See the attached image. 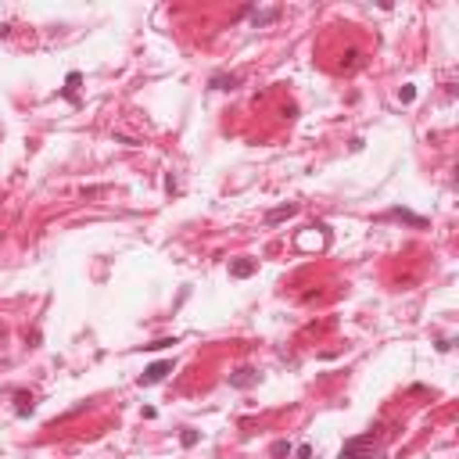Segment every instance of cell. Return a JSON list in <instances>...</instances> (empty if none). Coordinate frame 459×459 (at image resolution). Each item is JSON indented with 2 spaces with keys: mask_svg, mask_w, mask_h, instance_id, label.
<instances>
[{
  "mask_svg": "<svg viewBox=\"0 0 459 459\" xmlns=\"http://www.w3.org/2000/svg\"><path fill=\"white\" fill-rule=\"evenodd\" d=\"M373 434H362V438H348L341 445V459H373Z\"/></svg>",
  "mask_w": 459,
  "mask_h": 459,
  "instance_id": "6da1fadb",
  "label": "cell"
},
{
  "mask_svg": "<svg viewBox=\"0 0 459 459\" xmlns=\"http://www.w3.org/2000/svg\"><path fill=\"white\" fill-rule=\"evenodd\" d=\"M165 373H172V362H169V359H165V362H151L148 370L140 373V388H151V384L165 380Z\"/></svg>",
  "mask_w": 459,
  "mask_h": 459,
  "instance_id": "7a4b0ae2",
  "label": "cell"
},
{
  "mask_svg": "<svg viewBox=\"0 0 459 459\" xmlns=\"http://www.w3.org/2000/svg\"><path fill=\"white\" fill-rule=\"evenodd\" d=\"M255 380H259V373H255L251 366H241L237 373H230V388H251Z\"/></svg>",
  "mask_w": 459,
  "mask_h": 459,
  "instance_id": "3957f363",
  "label": "cell"
},
{
  "mask_svg": "<svg viewBox=\"0 0 459 459\" xmlns=\"http://www.w3.org/2000/svg\"><path fill=\"white\" fill-rule=\"evenodd\" d=\"M255 269H259V262H255V259H237V262H230V277H237V280L251 277Z\"/></svg>",
  "mask_w": 459,
  "mask_h": 459,
  "instance_id": "277c9868",
  "label": "cell"
},
{
  "mask_svg": "<svg viewBox=\"0 0 459 459\" xmlns=\"http://www.w3.org/2000/svg\"><path fill=\"white\" fill-rule=\"evenodd\" d=\"M295 212H298V205H280V208H273V212L265 215V223H269V226H277V223H283V219H291Z\"/></svg>",
  "mask_w": 459,
  "mask_h": 459,
  "instance_id": "5b68a950",
  "label": "cell"
},
{
  "mask_svg": "<svg viewBox=\"0 0 459 459\" xmlns=\"http://www.w3.org/2000/svg\"><path fill=\"white\" fill-rule=\"evenodd\" d=\"M237 76H212V90H233Z\"/></svg>",
  "mask_w": 459,
  "mask_h": 459,
  "instance_id": "8992f818",
  "label": "cell"
},
{
  "mask_svg": "<svg viewBox=\"0 0 459 459\" xmlns=\"http://www.w3.org/2000/svg\"><path fill=\"white\" fill-rule=\"evenodd\" d=\"M391 215H394V219H402V223H412V226H427V223H424L420 215H409V212H402V208H394Z\"/></svg>",
  "mask_w": 459,
  "mask_h": 459,
  "instance_id": "52a82bcc",
  "label": "cell"
},
{
  "mask_svg": "<svg viewBox=\"0 0 459 459\" xmlns=\"http://www.w3.org/2000/svg\"><path fill=\"white\" fill-rule=\"evenodd\" d=\"M79 82H82V76H79V72H68V79H65V97H72V94H76V86H79Z\"/></svg>",
  "mask_w": 459,
  "mask_h": 459,
  "instance_id": "ba28073f",
  "label": "cell"
},
{
  "mask_svg": "<svg viewBox=\"0 0 459 459\" xmlns=\"http://www.w3.org/2000/svg\"><path fill=\"white\" fill-rule=\"evenodd\" d=\"M355 65H359V50H344V58H341V68H355Z\"/></svg>",
  "mask_w": 459,
  "mask_h": 459,
  "instance_id": "9c48e42d",
  "label": "cell"
},
{
  "mask_svg": "<svg viewBox=\"0 0 459 459\" xmlns=\"http://www.w3.org/2000/svg\"><path fill=\"white\" fill-rule=\"evenodd\" d=\"M277 15H280V11H255V15H251V22H255V25H265V22H273Z\"/></svg>",
  "mask_w": 459,
  "mask_h": 459,
  "instance_id": "30bf717a",
  "label": "cell"
},
{
  "mask_svg": "<svg viewBox=\"0 0 459 459\" xmlns=\"http://www.w3.org/2000/svg\"><path fill=\"white\" fill-rule=\"evenodd\" d=\"M25 412H33V398L29 394H18V416H25Z\"/></svg>",
  "mask_w": 459,
  "mask_h": 459,
  "instance_id": "8fae6325",
  "label": "cell"
},
{
  "mask_svg": "<svg viewBox=\"0 0 459 459\" xmlns=\"http://www.w3.org/2000/svg\"><path fill=\"white\" fill-rule=\"evenodd\" d=\"M269 452L277 456V459H280V456H291V442H277V445L269 448Z\"/></svg>",
  "mask_w": 459,
  "mask_h": 459,
  "instance_id": "7c38bea8",
  "label": "cell"
},
{
  "mask_svg": "<svg viewBox=\"0 0 459 459\" xmlns=\"http://www.w3.org/2000/svg\"><path fill=\"white\" fill-rule=\"evenodd\" d=\"M180 442L187 445V448H190V445H197V430H183V434H180Z\"/></svg>",
  "mask_w": 459,
  "mask_h": 459,
  "instance_id": "4fadbf2b",
  "label": "cell"
},
{
  "mask_svg": "<svg viewBox=\"0 0 459 459\" xmlns=\"http://www.w3.org/2000/svg\"><path fill=\"white\" fill-rule=\"evenodd\" d=\"M115 144H126V148H136V140H133V136H122V133H115Z\"/></svg>",
  "mask_w": 459,
  "mask_h": 459,
  "instance_id": "5bb4252c",
  "label": "cell"
}]
</instances>
